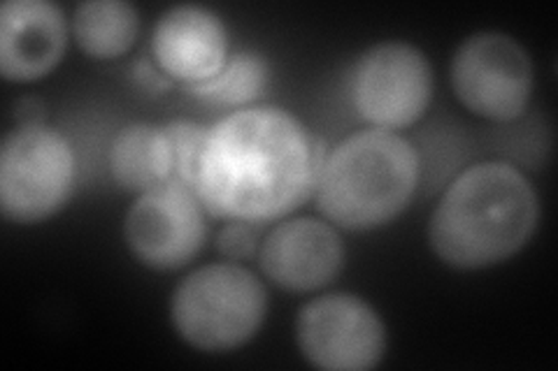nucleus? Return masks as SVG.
I'll list each match as a JSON object with an SVG mask.
<instances>
[{"mask_svg":"<svg viewBox=\"0 0 558 371\" xmlns=\"http://www.w3.org/2000/svg\"><path fill=\"white\" fill-rule=\"evenodd\" d=\"M137 30L140 14L124 0H86L75 8V40L94 59L126 54L137 38Z\"/></svg>","mask_w":558,"mask_h":371,"instance_id":"nucleus-14","label":"nucleus"},{"mask_svg":"<svg viewBox=\"0 0 558 371\" xmlns=\"http://www.w3.org/2000/svg\"><path fill=\"white\" fill-rule=\"evenodd\" d=\"M68 42L61 8L47 0H8L0 8V73L35 82L59 65Z\"/></svg>","mask_w":558,"mask_h":371,"instance_id":"nucleus-13","label":"nucleus"},{"mask_svg":"<svg viewBox=\"0 0 558 371\" xmlns=\"http://www.w3.org/2000/svg\"><path fill=\"white\" fill-rule=\"evenodd\" d=\"M124 239L145 268L159 272L184 268L201 253L207 239L198 196L180 186L143 193L126 214Z\"/></svg>","mask_w":558,"mask_h":371,"instance_id":"nucleus-10","label":"nucleus"},{"mask_svg":"<svg viewBox=\"0 0 558 371\" xmlns=\"http://www.w3.org/2000/svg\"><path fill=\"white\" fill-rule=\"evenodd\" d=\"M151 54L163 75L196 86L213 79L229 61V38L215 12L178 5L156 22Z\"/></svg>","mask_w":558,"mask_h":371,"instance_id":"nucleus-12","label":"nucleus"},{"mask_svg":"<svg viewBox=\"0 0 558 371\" xmlns=\"http://www.w3.org/2000/svg\"><path fill=\"white\" fill-rule=\"evenodd\" d=\"M258 262L279 288L312 293L342 272L344 244L333 225L317 219H291L275 225L260 242Z\"/></svg>","mask_w":558,"mask_h":371,"instance_id":"nucleus-11","label":"nucleus"},{"mask_svg":"<svg viewBox=\"0 0 558 371\" xmlns=\"http://www.w3.org/2000/svg\"><path fill=\"white\" fill-rule=\"evenodd\" d=\"M268 293L260 279L235 262L191 272L172 293L170 318L180 337L198 350L223 353L247 344L264 325Z\"/></svg>","mask_w":558,"mask_h":371,"instance_id":"nucleus-4","label":"nucleus"},{"mask_svg":"<svg viewBox=\"0 0 558 371\" xmlns=\"http://www.w3.org/2000/svg\"><path fill=\"white\" fill-rule=\"evenodd\" d=\"M324 151L303 123L279 108H244L207 128L196 196L213 217L268 223L317 188Z\"/></svg>","mask_w":558,"mask_h":371,"instance_id":"nucleus-1","label":"nucleus"},{"mask_svg":"<svg viewBox=\"0 0 558 371\" xmlns=\"http://www.w3.org/2000/svg\"><path fill=\"white\" fill-rule=\"evenodd\" d=\"M217 249L223 258L229 260H250L260 249V235L256 223L231 221L221 227L217 237Z\"/></svg>","mask_w":558,"mask_h":371,"instance_id":"nucleus-16","label":"nucleus"},{"mask_svg":"<svg viewBox=\"0 0 558 371\" xmlns=\"http://www.w3.org/2000/svg\"><path fill=\"white\" fill-rule=\"evenodd\" d=\"M347 91L356 114L373 128H408L428 110L430 63L410 42L375 45L354 63Z\"/></svg>","mask_w":558,"mask_h":371,"instance_id":"nucleus-7","label":"nucleus"},{"mask_svg":"<svg viewBox=\"0 0 558 371\" xmlns=\"http://www.w3.org/2000/svg\"><path fill=\"white\" fill-rule=\"evenodd\" d=\"M270 82L268 61L256 51H240L226 61L219 73L203 84L191 86V94L213 104H247L264 96Z\"/></svg>","mask_w":558,"mask_h":371,"instance_id":"nucleus-15","label":"nucleus"},{"mask_svg":"<svg viewBox=\"0 0 558 371\" xmlns=\"http://www.w3.org/2000/svg\"><path fill=\"white\" fill-rule=\"evenodd\" d=\"M418 172V156L405 137L381 128L354 133L324 158L317 207L342 230L381 227L410 205Z\"/></svg>","mask_w":558,"mask_h":371,"instance_id":"nucleus-3","label":"nucleus"},{"mask_svg":"<svg viewBox=\"0 0 558 371\" xmlns=\"http://www.w3.org/2000/svg\"><path fill=\"white\" fill-rule=\"evenodd\" d=\"M295 342L312 367L365 371L377 367L387 353V327L361 297L333 293L312 299L301 309Z\"/></svg>","mask_w":558,"mask_h":371,"instance_id":"nucleus-8","label":"nucleus"},{"mask_svg":"<svg viewBox=\"0 0 558 371\" xmlns=\"http://www.w3.org/2000/svg\"><path fill=\"white\" fill-rule=\"evenodd\" d=\"M539 221L535 188L510 163L468 168L435 207L428 242L457 270L492 268L521 251Z\"/></svg>","mask_w":558,"mask_h":371,"instance_id":"nucleus-2","label":"nucleus"},{"mask_svg":"<svg viewBox=\"0 0 558 371\" xmlns=\"http://www.w3.org/2000/svg\"><path fill=\"white\" fill-rule=\"evenodd\" d=\"M75 188V153L68 139L24 123L0 149V209L14 223H40L59 214Z\"/></svg>","mask_w":558,"mask_h":371,"instance_id":"nucleus-5","label":"nucleus"},{"mask_svg":"<svg viewBox=\"0 0 558 371\" xmlns=\"http://www.w3.org/2000/svg\"><path fill=\"white\" fill-rule=\"evenodd\" d=\"M451 86L473 114L510 123L521 119L531 102L533 63L529 51L510 35L475 33L451 59Z\"/></svg>","mask_w":558,"mask_h":371,"instance_id":"nucleus-6","label":"nucleus"},{"mask_svg":"<svg viewBox=\"0 0 558 371\" xmlns=\"http://www.w3.org/2000/svg\"><path fill=\"white\" fill-rule=\"evenodd\" d=\"M205 135L207 128L191 121H172L168 126L131 123L110 145L108 163L114 182L137 196L161 186L196 193Z\"/></svg>","mask_w":558,"mask_h":371,"instance_id":"nucleus-9","label":"nucleus"}]
</instances>
